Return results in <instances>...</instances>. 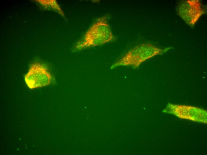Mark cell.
I'll list each match as a JSON object with an SVG mask.
<instances>
[{"instance_id": "obj_1", "label": "cell", "mask_w": 207, "mask_h": 155, "mask_svg": "<svg viewBox=\"0 0 207 155\" xmlns=\"http://www.w3.org/2000/svg\"><path fill=\"white\" fill-rule=\"evenodd\" d=\"M164 50L150 44H143L137 46L116 61L111 67L115 68L120 66L139 67L147 60L157 55L162 54Z\"/></svg>"}, {"instance_id": "obj_2", "label": "cell", "mask_w": 207, "mask_h": 155, "mask_svg": "<svg viewBox=\"0 0 207 155\" xmlns=\"http://www.w3.org/2000/svg\"><path fill=\"white\" fill-rule=\"evenodd\" d=\"M113 36L106 17L99 18L87 32L83 40L76 48L81 49L90 46H99L109 42Z\"/></svg>"}, {"instance_id": "obj_3", "label": "cell", "mask_w": 207, "mask_h": 155, "mask_svg": "<svg viewBox=\"0 0 207 155\" xmlns=\"http://www.w3.org/2000/svg\"><path fill=\"white\" fill-rule=\"evenodd\" d=\"M163 111L173 114L180 118L207 123L206 111L197 107L169 103Z\"/></svg>"}, {"instance_id": "obj_4", "label": "cell", "mask_w": 207, "mask_h": 155, "mask_svg": "<svg viewBox=\"0 0 207 155\" xmlns=\"http://www.w3.org/2000/svg\"><path fill=\"white\" fill-rule=\"evenodd\" d=\"M25 83L31 89L46 86L51 83L52 76L47 68L39 63L30 66L24 76Z\"/></svg>"}, {"instance_id": "obj_5", "label": "cell", "mask_w": 207, "mask_h": 155, "mask_svg": "<svg viewBox=\"0 0 207 155\" xmlns=\"http://www.w3.org/2000/svg\"><path fill=\"white\" fill-rule=\"evenodd\" d=\"M176 11L178 15L191 27L194 26L204 13L198 0L181 1L178 4Z\"/></svg>"}]
</instances>
